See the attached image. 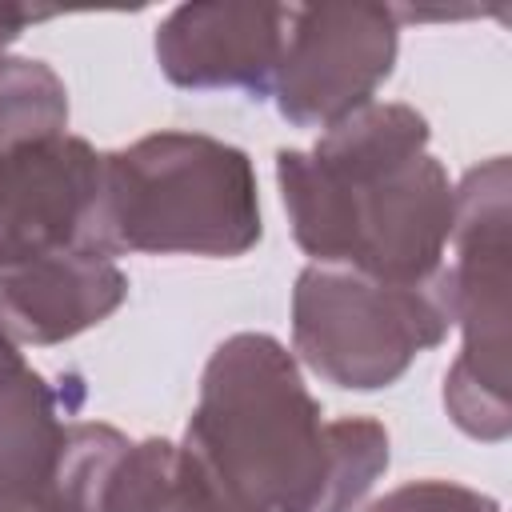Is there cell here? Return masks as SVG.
Wrapping results in <instances>:
<instances>
[{"label":"cell","mask_w":512,"mask_h":512,"mask_svg":"<svg viewBox=\"0 0 512 512\" xmlns=\"http://www.w3.org/2000/svg\"><path fill=\"white\" fill-rule=\"evenodd\" d=\"M176 444L228 512H356L392 460L380 420L324 416L272 332L212 348Z\"/></svg>","instance_id":"cell-1"},{"label":"cell","mask_w":512,"mask_h":512,"mask_svg":"<svg viewBox=\"0 0 512 512\" xmlns=\"http://www.w3.org/2000/svg\"><path fill=\"white\" fill-rule=\"evenodd\" d=\"M428 140L424 112L372 100L312 148L276 152L280 204L308 264L384 284H420L444 268L456 184Z\"/></svg>","instance_id":"cell-2"},{"label":"cell","mask_w":512,"mask_h":512,"mask_svg":"<svg viewBox=\"0 0 512 512\" xmlns=\"http://www.w3.org/2000/svg\"><path fill=\"white\" fill-rule=\"evenodd\" d=\"M112 248L232 260L260 244V188L244 148L208 132H148L104 152Z\"/></svg>","instance_id":"cell-3"},{"label":"cell","mask_w":512,"mask_h":512,"mask_svg":"<svg viewBox=\"0 0 512 512\" xmlns=\"http://www.w3.org/2000/svg\"><path fill=\"white\" fill-rule=\"evenodd\" d=\"M512 172L508 156H492L464 172L452 192V236L444 256L452 328L460 352L444 372L448 420L480 440L504 444L512 432L508 352H512Z\"/></svg>","instance_id":"cell-4"},{"label":"cell","mask_w":512,"mask_h":512,"mask_svg":"<svg viewBox=\"0 0 512 512\" xmlns=\"http://www.w3.org/2000/svg\"><path fill=\"white\" fill-rule=\"evenodd\" d=\"M448 332L444 268L420 284H384L352 268L304 264L292 284V356L344 392L392 388Z\"/></svg>","instance_id":"cell-5"},{"label":"cell","mask_w":512,"mask_h":512,"mask_svg":"<svg viewBox=\"0 0 512 512\" xmlns=\"http://www.w3.org/2000/svg\"><path fill=\"white\" fill-rule=\"evenodd\" d=\"M112 256L104 152L84 136L56 132L0 156V268Z\"/></svg>","instance_id":"cell-6"},{"label":"cell","mask_w":512,"mask_h":512,"mask_svg":"<svg viewBox=\"0 0 512 512\" xmlns=\"http://www.w3.org/2000/svg\"><path fill=\"white\" fill-rule=\"evenodd\" d=\"M392 4H288L272 96L292 128L328 132L368 108L396 68Z\"/></svg>","instance_id":"cell-7"},{"label":"cell","mask_w":512,"mask_h":512,"mask_svg":"<svg viewBox=\"0 0 512 512\" xmlns=\"http://www.w3.org/2000/svg\"><path fill=\"white\" fill-rule=\"evenodd\" d=\"M288 4H176L152 36L160 76L188 92L268 100L280 68Z\"/></svg>","instance_id":"cell-8"},{"label":"cell","mask_w":512,"mask_h":512,"mask_svg":"<svg viewBox=\"0 0 512 512\" xmlns=\"http://www.w3.org/2000/svg\"><path fill=\"white\" fill-rule=\"evenodd\" d=\"M80 392H64L0 336V500L60 508V480L72 448Z\"/></svg>","instance_id":"cell-9"},{"label":"cell","mask_w":512,"mask_h":512,"mask_svg":"<svg viewBox=\"0 0 512 512\" xmlns=\"http://www.w3.org/2000/svg\"><path fill=\"white\" fill-rule=\"evenodd\" d=\"M128 300V276L112 256H56L0 268V336L16 348H48L104 324Z\"/></svg>","instance_id":"cell-10"},{"label":"cell","mask_w":512,"mask_h":512,"mask_svg":"<svg viewBox=\"0 0 512 512\" xmlns=\"http://www.w3.org/2000/svg\"><path fill=\"white\" fill-rule=\"evenodd\" d=\"M100 512H228L196 476L176 440L144 436L120 456Z\"/></svg>","instance_id":"cell-11"},{"label":"cell","mask_w":512,"mask_h":512,"mask_svg":"<svg viewBox=\"0 0 512 512\" xmlns=\"http://www.w3.org/2000/svg\"><path fill=\"white\" fill-rule=\"evenodd\" d=\"M68 132V88L36 56H0V156L24 140Z\"/></svg>","instance_id":"cell-12"},{"label":"cell","mask_w":512,"mask_h":512,"mask_svg":"<svg viewBox=\"0 0 512 512\" xmlns=\"http://www.w3.org/2000/svg\"><path fill=\"white\" fill-rule=\"evenodd\" d=\"M364 512H500V500L456 480L424 476V480H404L388 488Z\"/></svg>","instance_id":"cell-13"},{"label":"cell","mask_w":512,"mask_h":512,"mask_svg":"<svg viewBox=\"0 0 512 512\" xmlns=\"http://www.w3.org/2000/svg\"><path fill=\"white\" fill-rule=\"evenodd\" d=\"M40 20H48V12H32V8H24V4H0V56H8V48H12L32 24H40Z\"/></svg>","instance_id":"cell-14"},{"label":"cell","mask_w":512,"mask_h":512,"mask_svg":"<svg viewBox=\"0 0 512 512\" xmlns=\"http://www.w3.org/2000/svg\"><path fill=\"white\" fill-rule=\"evenodd\" d=\"M0 512H56L40 500H0Z\"/></svg>","instance_id":"cell-15"}]
</instances>
